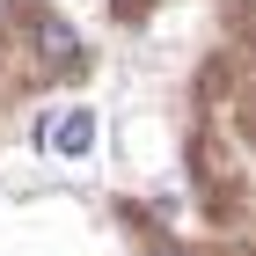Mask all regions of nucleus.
Segmentation results:
<instances>
[{
	"label": "nucleus",
	"mask_w": 256,
	"mask_h": 256,
	"mask_svg": "<svg viewBox=\"0 0 256 256\" xmlns=\"http://www.w3.org/2000/svg\"><path fill=\"white\" fill-rule=\"evenodd\" d=\"M37 44L52 52V66H74V37H66L59 15H37Z\"/></svg>",
	"instance_id": "nucleus-2"
},
{
	"label": "nucleus",
	"mask_w": 256,
	"mask_h": 256,
	"mask_svg": "<svg viewBox=\"0 0 256 256\" xmlns=\"http://www.w3.org/2000/svg\"><path fill=\"white\" fill-rule=\"evenodd\" d=\"M37 139L52 154H88V146H96V118H88V110H59L52 124H37Z\"/></svg>",
	"instance_id": "nucleus-1"
}]
</instances>
